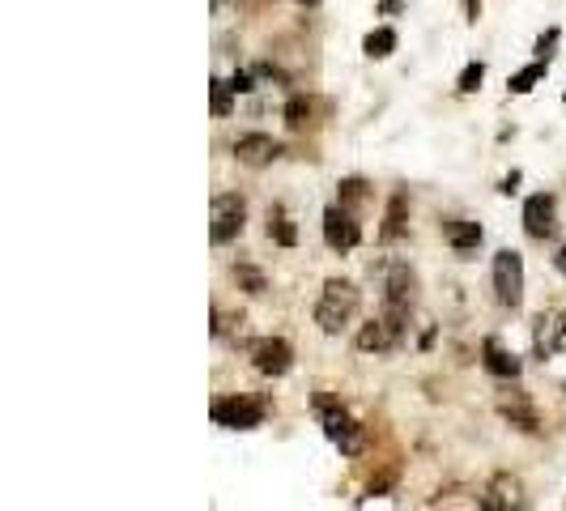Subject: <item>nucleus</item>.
<instances>
[{
    "mask_svg": "<svg viewBox=\"0 0 566 511\" xmlns=\"http://www.w3.org/2000/svg\"><path fill=\"white\" fill-rule=\"evenodd\" d=\"M358 307H362V294H358L354 282H345V277H328V282H324L320 303H315V325L336 337V333H341V328L358 315Z\"/></svg>",
    "mask_w": 566,
    "mask_h": 511,
    "instance_id": "1",
    "label": "nucleus"
},
{
    "mask_svg": "<svg viewBox=\"0 0 566 511\" xmlns=\"http://www.w3.org/2000/svg\"><path fill=\"white\" fill-rule=\"evenodd\" d=\"M413 303H418V277L409 273V264H392V269H388V282H383V315L405 328Z\"/></svg>",
    "mask_w": 566,
    "mask_h": 511,
    "instance_id": "2",
    "label": "nucleus"
},
{
    "mask_svg": "<svg viewBox=\"0 0 566 511\" xmlns=\"http://www.w3.org/2000/svg\"><path fill=\"white\" fill-rule=\"evenodd\" d=\"M243 222H247V205L239 192H222L213 197V209H209V239L222 248V243H234L243 235Z\"/></svg>",
    "mask_w": 566,
    "mask_h": 511,
    "instance_id": "3",
    "label": "nucleus"
},
{
    "mask_svg": "<svg viewBox=\"0 0 566 511\" xmlns=\"http://www.w3.org/2000/svg\"><path fill=\"white\" fill-rule=\"evenodd\" d=\"M494 294L511 312L524 303V256L516 248H503L494 256Z\"/></svg>",
    "mask_w": 566,
    "mask_h": 511,
    "instance_id": "4",
    "label": "nucleus"
},
{
    "mask_svg": "<svg viewBox=\"0 0 566 511\" xmlns=\"http://www.w3.org/2000/svg\"><path fill=\"white\" fill-rule=\"evenodd\" d=\"M213 422L226 426V431H256L264 422V405L260 400H247V397H226V400H213Z\"/></svg>",
    "mask_w": 566,
    "mask_h": 511,
    "instance_id": "5",
    "label": "nucleus"
},
{
    "mask_svg": "<svg viewBox=\"0 0 566 511\" xmlns=\"http://www.w3.org/2000/svg\"><path fill=\"white\" fill-rule=\"evenodd\" d=\"M532 354L541 362L566 354V315L562 312H541L532 320Z\"/></svg>",
    "mask_w": 566,
    "mask_h": 511,
    "instance_id": "6",
    "label": "nucleus"
},
{
    "mask_svg": "<svg viewBox=\"0 0 566 511\" xmlns=\"http://www.w3.org/2000/svg\"><path fill=\"white\" fill-rule=\"evenodd\" d=\"M320 422H324V435L333 439L345 456H358V452H362V426H358L345 410H336V405H324V400H320Z\"/></svg>",
    "mask_w": 566,
    "mask_h": 511,
    "instance_id": "7",
    "label": "nucleus"
},
{
    "mask_svg": "<svg viewBox=\"0 0 566 511\" xmlns=\"http://www.w3.org/2000/svg\"><path fill=\"white\" fill-rule=\"evenodd\" d=\"M324 243L333 251H354L362 243V226L354 222V213L345 209V205L324 209Z\"/></svg>",
    "mask_w": 566,
    "mask_h": 511,
    "instance_id": "8",
    "label": "nucleus"
},
{
    "mask_svg": "<svg viewBox=\"0 0 566 511\" xmlns=\"http://www.w3.org/2000/svg\"><path fill=\"white\" fill-rule=\"evenodd\" d=\"M251 362H256V371L260 375H285L290 367H294V349L285 346L282 337H260L251 341Z\"/></svg>",
    "mask_w": 566,
    "mask_h": 511,
    "instance_id": "9",
    "label": "nucleus"
},
{
    "mask_svg": "<svg viewBox=\"0 0 566 511\" xmlns=\"http://www.w3.org/2000/svg\"><path fill=\"white\" fill-rule=\"evenodd\" d=\"M400 337H405V328L388 320V315H379V320H367L358 328V349L362 354H388V349L400 346Z\"/></svg>",
    "mask_w": 566,
    "mask_h": 511,
    "instance_id": "10",
    "label": "nucleus"
},
{
    "mask_svg": "<svg viewBox=\"0 0 566 511\" xmlns=\"http://www.w3.org/2000/svg\"><path fill=\"white\" fill-rule=\"evenodd\" d=\"M524 230H529V239H550L558 230V205L550 192H537L524 200Z\"/></svg>",
    "mask_w": 566,
    "mask_h": 511,
    "instance_id": "11",
    "label": "nucleus"
},
{
    "mask_svg": "<svg viewBox=\"0 0 566 511\" xmlns=\"http://www.w3.org/2000/svg\"><path fill=\"white\" fill-rule=\"evenodd\" d=\"M277 154H282V145H277L269 133H247V137L234 141V158L243 166H269Z\"/></svg>",
    "mask_w": 566,
    "mask_h": 511,
    "instance_id": "12",
    "label": "nucleus"
},
{
    "mask_svg": "<svg viewBox=\"0 0 566 511\" xmlns=\"http://www.w3.org/2000/svg\"><path fill=\"white\" fill-rule=\"evenodd\" d=\"M481 362H486V371H490L494 379H519V358L516 354H507L494 337L481 346Z\"/></svg>",
    "mask_w": 566,
    "mask_h": 511,
    "instance_id": "13",
    "label": "nucleus"
},
{
    "mask_svg": "<svg viewBox=\"0 0 566 511\" xmlns=\"http://www.w3.org/2000/svg\"><path fill=\"white\" fill-rule=\"evenodd\" d=\"M405 213H409V200H405V192H396V197L388 200V218H383V226H379V243H396V239L405 235Z\"/></svg>",
    "mask_w": 566,
    "mask_h": 511,
    "instance_id": "14",
    "label": "nucleus"
},
{
    "mask_svg": "<svg viewBox=\"0 0 566 511\" xmlns=\"http://www.w3.org/2000/svg\"><path fill=\"white\" fill-rule=\"evenodd\" d=\"M269 239L272 243H282V248H294L298 243V230H294V222H290V213H285L282 205H272L269 209Z\"/></svg>",
    "mask_w": 566,
    "mask_h": 511,
    "instance_id": "15",
    "label": "nucleus"
},
{
    "mask_svg": "<svg viewBox=\"0 0 566 511\" xmlns=\"http://www.w3.org/2000/svg\"><path fill=\"white\" fill-rule=\"evenodd\" d=\"M443 235H447V243H452L455 251H473L481 243V226L477 222H447Z\"/></svg>",
    "mask_w": 566,
    "mask_h": 511,
    "instance_id": "16",
    "label": "nucleus"
},
{
    "mask_svg": "<svg viewBox=\"0 0 566 511\" xmlns=\"http://www.w3.org/2000/svg\"><path fill=\"white\" fill-rule=\"evenodd\" d=\"M362 51H367L370 60H383V56H392V51H396V30H392V26H379V30H370V35L362 38Z\"/></svg>",
    "mask_w": 566,
    "mask_h": 511,
    "instance_id": "17",
    "label": "nucleus"
},
{
    "mask_svg": "<svg viewBox=\"0 0 566 511\" xmlns=\"http://www.w3.org/2000/svg\"><path fill=\"white\" fill-rule=\"evenodd\" d=\"M519 486L516 482H507V477H498V482H494L490 486V495H486V499H481V507H519Z\"/></svg>",
    "mask_w": 566,
    "mask_h": 511,
    "instance_id": "18",
    "label": "nucleus"
},
{
    "mask_svg": "<svg viewBox=\"0 0 566 511\" xmlns=\"http://www.w3.org/2000/svg\"><path fill=\"white\" fill-rule=\"evenodd\" d=\"M234 94H239V90H234L230 81L213 77V86H209V107H213V115H230V112H234Z\"/></svg>",
    "mask_w": 566,
    "mask_h": 511,
    "instance_id": "19",
    "label": "nucleus"
},
{
    "mask_svg": "<svg viewBox=\"0 0 566 511\" xmlns=\"http://www.w3.org/2000/svg\"><path fill=\"white\" fill-rule=\"evenodd\" d=\"M545 69H550V60H532L529 69H519V73L511 77V81H507V86H511V94H529V90L545 77Z\"/></svg>",
    "mask_w": 566,
    "mask_h": 511,
    "instance_id": "20",
    "label": "nucleus"
},
{
    "mask_svg": "<svg viewBox=\"0 0 566 511\" xmlns=\"http://www.w3.org/2000/svg\"><path fill=\"white\" fill-rule=\"evenodd\" d=\"M234 282H239L247 294H264V290H269L264 273H260V269H251V264H234Z\"/></svg>",
    "mask_w": 566,
    "mask_h": 511,
    "instance_id": "21",
    "label": "nucleus"
},
{
    "mask_svg": "<svg viewBox=\"0 0 566 511\" xmlns=\"http://www.w3.org/2000/svg\"><path fill=\"white\" fill-rule=\"evenodd\" d=\"M481 81H486V64H481V60H468V64H465V73H460V81H455V86H460V94H473V90H477Z\"/></svg>",
    "mask_w": 566,
    "mask_h": 511,
    "instance_id": "22",
    "label": "nucleus"
},
{
    "mask_svg": "<svg viewBox=\"0 0 566 511\" xmlns=\"http://www.w3.org/2000/svg\"><path fill=\"white\" fill-rule=\"evenodd\" d=\"M311 120V102L307 99H290L285 102V124L290 128H303Z\"/></svg>",
    "mask_w": 566,
    "mask_h": 511,
    "instance_id": "23",
    "label": "nucleus"
},
{
    "mask_svg": "<svg viewBox=\"0 0 566 511\" xmlns=\"http://www.w3.org/2000/svg\"><path fill=\"white\" fill-rule=\"evenodd\" d=\"M503 413L519 426V431H537V418H532V410H524V405H503Z\"/></svg>",
    "mask_w": 566,
    "mask_h": 511,
    "instance_id": "24",
    "label": "nucleus"
},
{
    "mask_svg": "<svg viewBox=\"0 0 566 511\" xmlns=\"http://www.w3.org/2000/svg\"><path fill=\"white\" fill-rule=\"evenodd\" d=\"M362 197H367V184H362V179H345L341 184V205H358Z\"/></svg>",
    "mask_w": 566,
    "mask_h": 511,
    "instance_id": "25",
    "label": "nucleus"
},
{
    "mask_svg": "<svg viewBox=\"0 0 566 511\" xmlns=\"http://www.w3.org/2000/svg\"><path fill=\"white\" fill-rule=\"evenodd\" d=\"M554 48H558V26L537 38V60H550V56H554Z\"/></svg>",
    "mask_w": 566,
    "mask_h": 511,
    "instance_id": "26",
    "label": "nucleus"
},
{
    "mask_svg": "<svg viewBox=\"0 0 566 511\" xmlns=\"http://www.w3.org/2000/svg\"><path fill=\"white\" fill-rule=\"evenodd\" d=\"M230 86L239 90V94H247V90H256V86H251V73H234V77H230Z\"/></svg>",
    "mask_w": 566,
    "mask_h": 511,
    "instance_id": "27",
    "label": "nucleus"
},
{
    "mask_svg": "<svg viewBox=\"0 0 566 511\" xmlns=\"http://www.w3.org/2000/svg\"><path fill=\"white\" fill-rule=\"evenodd\" d=\"M516 187H519V171H511V175H507V179H503V192H507V197H511Z\"/></svg>",
    "mask_w": 566,
    "mask_h": 511,
    "instance_id": "28",
    "label": "nucleus"
},
{
    "mask_svg": "<svg viewBox=\"0 0 566 511\" xmlns=\"http://www.w3.org/2000/svg\"><path fill=\"white\" fill-rule=\"evenodd\" d=\"M465 13H468V22H477V13H481V0H465Z\"/></svg>",
    "mask_w": 566,
    "mask_h": 511,
    "instance_id": "29",
    "label": "nucleus"
},
{
    "mask_svg": "<svg viewBox=\"0 0 566 511\" xmlns=\"http://www.w3.org/2000/svg\"><path fill=\"white\" fill-rule=\"evenodd\" d=\"M554 264H558V273H566V243L558 248V256H554Z\"/></svg>",
    "mask_w": 566,
    "mask_h": 511,
    "instance_id": "30",
    "label": "nucleus"
},
{
    "mask_svg": "<svg viewBox=\"0 0 566 511\" xmlns=\"http://www.w3.org/2000/svg\"><path fill=\"white\" fill-rule=\"evenodd\" d=\"M298 5H320V0H298Z\"/></svg>",
    "mask_w": 566,
    "mask_h": 511,
    "instance_id": "31",
    "label": "nucleus"
},
{
    "mask_svg": "<svg viewBox=\"0 0 566 511\" xmlns=\"http://www.w3.org/2000/svg\"><path fill=\"white\" fill-rule=\"evenodd\" d=\"M562 99H566V94H562Z\"/></svg>",
    "mask_w": 566,
    "mask_h": 511,
    "instance_id": "32",
    "label": "nucleus"
}]
</instances>
